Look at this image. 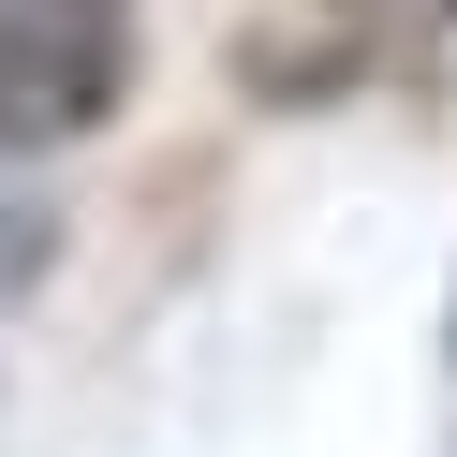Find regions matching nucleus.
I'll return each instance as SVG.
<instances>
[{"label":"nucleus","instance_id":"1","mask_svg":"<svg viewBox=\"0 0 457 457\" xmlns=\"http://www.w3.org/2000/svg\"><path fill=\"white\" fill-rule=\"evenodd\" d=\"M133 89V0H0V148H74Z\"/></svg>","mask_w":457,"mask_h":457}]
</instances>
